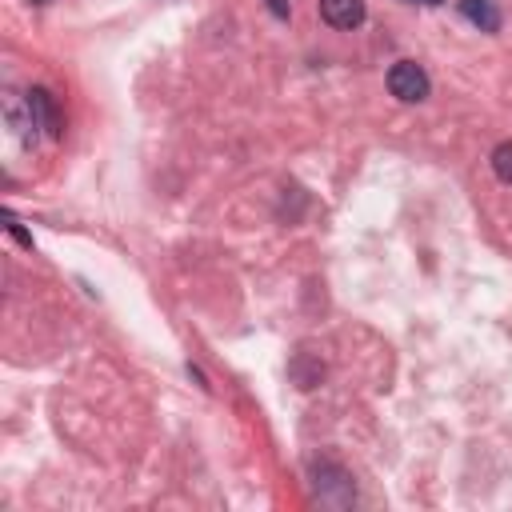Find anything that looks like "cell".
<instances>
[{
	"label": "cell",
	"mask_w": 512,
	"mask_h": 512,
	"mask_svg": "<svg viewBox=\"0 0 512 512\" xmlns=\"http://www.w3.org/2000/svg\"><path fill=\"white\" fill-rule=\"evenodd\" d=\"M460 12L480 28V32H496L500 28V12L492 0H460Z\"/></svg>",
	"instance_id": "cell-4"
},
{
	"label": "cell",
	"mask_w": 512,
	"mask_h": 512,
	"mask_svg": "<svg viewBox=\"0 0 512 512\" xmlns=\"http://www.w3.org/2000/svg\"><path fill=\"white\" fill-rule=\"evenodd\" d=\"M428 72L420 68V64H412V60H400V64H392L388 68V92L396 96V100H404V104H420L424 96H428Z\"/></svg>",
	"instance_id": "cell-1"
},
{
	"label": "cell",
	"mask_w": 512,
	"mask_h": 512,
	"mask_svg": "<svg viewBox=\"0 0 512 512\" xmlns=\"http://www.w3.org/2000/svg\"><path fill=\"white\" fill-rule=\"evenodd\" d=\"M320 16L332 28H356L364 24V0H320Z\"/></svg>",
	"instance_id": "cell-2"
},
{
	"label": "cell",
	"mask_w": 512,
	"mask_h": 512,
	"mask_svg": "<svg viewBox=\"0 0 512 512\" xmlns=\"http://www.w3.org/2000/svg\"><path fill=\"white\" fill-rule=\"evenodd\" d=\"M8 232H12V236H16L20 244H24V248H32V236H28V232H24V228H20L16 220H8Z\"/></svg>",
	"instance_id": "cell-6"
},
{
	"label": "cell",
	"mask_w": 512,
	"mask_h": 512,
	"mask_svg": "<svg viewBox=\"0 0 512 512\" xmlns=\"http://www.w3.org/2000/svg\"><path fill=\"white\" fill-rule=\"evenodd\" d=\"M28 112H32V128H44L48 136H60V116H56V104L44 88L28 92Z\"/></svg>",
	"instance_id": "cell-3"
},
{
	"label": "cell",
	"mask_w": 512,
	"mask_h": 512,
	"mask_svg": "<svg viewBox=\"0 0 512 512\" xmlns=\"http://www.w3.org/2000/svg\"><path fill=\"white\" fill-rule=\"evenodd\" d=\"M428 4H440V0H428Z\"/></svg>",
	"instance_id": "cell-8"
},
{
	"label": "cell",
	"mask_w": 512,
	"mask_h": 512,
	"mask_svg": "<svg viewBox=\"0 0 512 512\" xmlns=\"http://www.w3.org/2000/svg\"><path fill=\"white\" fill-rule=\"evenodd\" d=\"M492 172H496L504 184H512V140L496 144V152H492Z\"/></svg>",
	"instance_id": "cell-5"
},
{
	"label": "cell",
	"mask_w": 512,
	"mask_h": 512,
	"mask_svg": "<svg viewBox=\"0 0 512 512\" xmlns=\"http://www.w3.org/2000/svg\"><path fill=\"white\" fill-rule=\"evenodd\" d=\"M268 8H272V16H280V20L288 16V0H268Z\"/></svg>",
	"instance_id": "cell-7"
}]
</instances>
